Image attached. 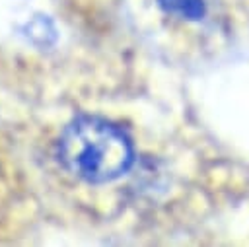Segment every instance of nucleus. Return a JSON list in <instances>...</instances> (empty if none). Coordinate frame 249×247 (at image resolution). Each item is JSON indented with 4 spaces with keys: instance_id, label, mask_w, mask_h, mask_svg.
<instances>
[{
    "instance_id": "obj_1",
    "label": "nucleus",
    "mask_w": 249,
    "mask_h": 247,
    "mask_svg": "<svg viewBox=\"0 0 249 247\" xmlns=\"http://www.w3.org/2000/svg\"><path fill=\"white\" fill-rule=\"evenodd\" d=\"M56 158L74 177L101 185L130 169L134 148L117 124L101 117L82 115L64 126L56 144Z\"/></svg>"
},
{
    "instance_id": "obj_2",
    "label": "nucleus",
    "mask_w": 249,
    "mask_h": 247,
    "mask_svg": "<svg viewBox=\"0 0 249 247\" xmlns=\"http://www.w3.org/2000/svg\"><path fill=\"white\" fill-rule=\"evenodd\" d=\"M23 35L37 47H51L56 41V29L49 16H35L31 21H27L23 27Z\"/></svg>"
},
{
    "instance_id": "obj_3",
    "label": "nucleus",
    "mask_w": 249,
    "mask_h": 247,
    "mask_svg": "<svg viewBox=\"0 0 249 247\" xmlns=\"http://www.w3.org/2000/svg\"><path fill=\"white\" fill-rule=\"evenodd\" d=\"M156 2L165 14H171L189 21L200 19L206 12L204 0H156Z\"/></svg>"
}]
</instances>
